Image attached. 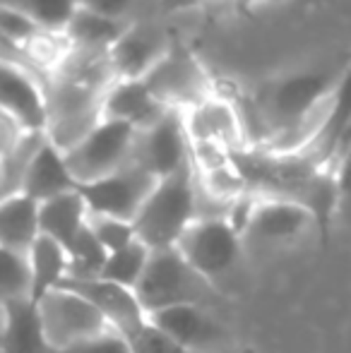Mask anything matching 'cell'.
Here are the masks:
<instances>
[{
	"mask_svg": "<svg viewBox=\"0 0 351 353\" xmlns=\"http://www.w3.org/2000/svg\"><path fill=\"white\" fill-rule=\"evenodd\" d=\"M116 82L106 53H87L72 48L61 70L46 84L48 140L70 152L103 121V101Z\"/></svg>",
	"mask_w": 351,
	"mask_h": 353,
	"instance_id": "cell-1",
	"label": "cell"
},
{
	"mask_svg": "<svg viewBox=\"0 0 351 353\" xmlns=\"http://www.w3.org/2000/svg\"><path fill=\"white\" fill-rule=\"evenodd\" d=\"M197 221V173L195 166L166 176L157 183L142 212L132 221L135 233L150 250L176 248L185 231Z\"/></svg>",
	"mask_w": 351,
	"mask_h": 353,
	"instance_id": "cell-2",
	"label": "cell"
},
{
	"mask_svg": "<svg viewBox=\"0 0 351 353\" xmlns=\"http://www.w3.org/2000/svg\"><path fill=\"white\" fill-rule=\"evenodd\" d=\"M147 315H154L166 307L176 305H205L217 310L221 301V291L212 286L178 248L152 250L150 265L135 288Z\"/></svg>",
	"mask_w": 351,
	"mask_h": 353,
	"instance_id": "cell-3",
	"label": "cell"
},
{
	"mask_svg": "<svg viewBox=\"0 0 351 353\" xmlns=\"http://www.w3.org/2000/svg\"><path fill=\"white\" fill-rule=\"evenodd\" d=\"M178 252L221 293L248 255L243 236L226 219H197L178 241Z\"/></svg>",
	"mask_w": 351,
	"mask_h": 353,
	"instance_id": "cell-4",
	"label": "cell"
},
{
	"mask_svg": "<svg viewBox=\"0 0 351 353\" xmlns=\"http://www.w3.org/2000/svg\"><path fill=\"white\" fill-rule=\"evenodd\" d=\"M147 87L171 111H190L217 94L214 77L197 61V56L174 37L166 56L145 77Z\"/></svg>",
	"mask_w": 351,
	"mask_h": 353,
	"instance_id": "cell-5",
	"label": "cell"
},
{
	"mask_svg": "<svg viewBox=\"0 0 351 353\" xmlns=\"http://www.w3.org/2000/svg\"><path fill=\"white\" fill-rule=\"evenodd\" d=\"M313 228H318L313 212L303 205L279 197H260L255 202L243 236L245 252L250 255H272L277 250L296 245L303 241Z\"/></svg>",
	"mask_w": 351,
	"mask_h": 353,
	"instance_id": "cell-6",
	"label": "cell"
},
{
	"mask_svg": "<svg viewBox=\"0 0 351 353\" xmlns=\"http://www.w3.org/2000/svg\"><path fill=\"white\" fill-rule=\"evenodd\" d=\"M137 130L118 121H101L82 142L66 152L72 176L80 185L101 181L132 161Z\"/></svg>",
	"mask_w": 351,
	"mask_h": 353,
	"instance_id": "cell-7",
	"label": "cell"
},
{
	"mask_svg": "<svg viewBox=\"0 0 351 353\" xmlns=\"http://www.w3.org/2000/svg\"><path fill=\"white\" fill-rule=\"evenodd\" d=\"M46 339L56 351H66L111 330L106 317L85 296L61 286L37 303Z\"/></svg>",
	"mask_w": 351,
	"mask_h": 353,
	"instance_id": "cell-8",
	"label": "cell"
},
{
	"mask_svg": "<svg viewBox=\"0 0 351 353\" xmlns=\"http://www.w3.org/2000/svg\"><path fill=\"white\" fill-rule=\"evenodd\" d=\"M157 178L152 173L142 171L135 163H128L126 168L101 178V181L80 185L77 190L85 197L89 214L94 216H113L123 221H135L142 212L147 197L157 188Z\"/></svg>",
	"mask_w": 351,
	"mask_h": 353,
	"instance_id": "cell-9",
	"label": "cell"
},
{
	"mask_svg": "<svg viewBox=\"0 0 351 353\" xmlns=\"http://www.w3.org/2000/svg\"><path fill=\"white\" fill-rule=\"evenodd\" d=\"M157 181L183 171L192 163V144L181 111H171L157 125L137 132L132 161Z\"/></svg>",
	"mask_w": 351,
	"mask_h": 353,
	"instance_id": "cell-10",
	"label": "cell"
},
{
	"mask_svg": "<svg viewBox=\"0 0 351 353\" xmlns=\"http://www.w3.org/2000/svg\"><path fill=\"white\" fill-rule=\"evenodd\" d=\"M150 320L192 353H226L234 344L219 312L205 305L166 307L150 315Z\"/></svg>",
	"mask_w": 351,
	"mask_h": 353,
	"instance_id": "cell-11",
	"label": "cell"
},
{
	"mask_svg": "<svg viewBox=\"0 0 351 353\" xmlns=\"http://www.w3.org/2000/svg\"><path fill=\"white\" fill-rule=\"evenodd\" d=\"M0 113L12 118L27 132L48 130L46 82L14 63H3L0 70Z\"/></svg>",
	"mask_w": 351,
	"mask_h": 353,
	"instance_id": "cell-12",
	"label": "cell"
},
{
	"mask_svg": "<svg viewBox=\"0 0 351 353\" xmlns=\"http://www.w3.org/2000/svg\"><path fill=\"white\" fill-rule=\"evenodd\" d=\"M63 286L85 296L106 317L108 327L121 332L128 341L135 339L150 322V315L132 288L118 286L106 279H66Z\"/></svg>",
	"mask_w": 351,
	"mask_h": 353,
	"instance_id": "cell-13",
	"label": "cell"
},
{
	"mask_svg": "<svg viewBox=\"0 0 351 353\" xmlns=\"http://www.w3.org/2000/svg\"><path fill=\"white\" fill-rule=\"evenodd\" d=\"M174 37L166 34L159 24L130 22L113 51L108 53L116 79H145L154 65L166 56Z\"/></svg>",
	"mask_w": 351,
	"mask_h": 353,
	"instance_id": "cell-14",
	"label": "cell"
},
{
	"mask_svg": "<svg viewBox=\"0 0 351 353\" xmlns=\"http://www.w3.org/2000/svg\"><path fill=\"white\" fill-rule=\"evenodd\" d=\"M183 121H185V130L192 144H217V147H224L229 152H239V149L248 147L236 101H231V97L221 92H217L200 106L185 111Z\"/></svg>",
	"mask_w": 351,
	"mask_h": 353,
	"instance_id": "cell-15",
	"label": "cell"
},
{
	"mask_svg": "<svg viewBox=\"0 0 351 353\" xmlns=\"http://www.w3.org/2000/svg\"><path fill=\"white\" fill-rule=\"evenodd\" d=\"M169 113L171 108L152 94L145 79H116L103 101V121L126 123L137 132L157 125Z\"/></svg>",
	"mask_w": 351,
	"mask_h": 353,
	"instance_id": "cell-16",
	"label": "cell"
},
{
	"mask_svg": "<svg viewBox=\"0 0 351 353\" xmlns=\"http://www.w3.org/2000/svg\"><path fill=\"white\" fill-rule=\"evenodd\" d=\"M351 130V68L342 72L332 97H330V108L325 123L320 128L318 137L313 140L303 157H308L315 166L330 168L332 171L334 161L344 152V137Z\"/></svg>",
	"mask_w": 351,
	"mask_h": 353,
	"instance_id": "cell-17",
	"label": "cell"
},
{
	"mask_svg": "<svg viewBox=\"0 0 351 353\" xmlns=\"http://www.w3.org/2000/svg\"><path fill=\"white\" fill-rule=\"evenodd\" d=\"M0 353H58L46 339L34 301H0Z\"/></svg>",
	"mask_w": 351,
	"mask_h": 353,
	"instance_id": "cell-18",
	"label": "cell"
},
{
	"mask_svg": "<svg viewBox=\"0 0 351 353\" xmlns=\"http://www.w3.org/2000/svg\"><path fill=\"white\" fill-rule=\"evenodd\" d=\"M77 188H80V183L72 176L66 152L58 149L51 140H46V144L39 149L27 178H24L22 192L27 197H32V200H37L39 205H43V202L53 200V197L75 192Z\"/></svg>",
	"mask_w": 351,
	"mask_h": 353,
	"instance_id": "cell-19",
	"label": "cell"
},
{
	"mask_svg": "<svg viewBox=\"0 0 351 353\" xmlns=\"http://www.w3.org/2000/svg\"><path fill=\"white\" fill-rule=\"evenodd\" d=\"M41 238V205L24 192L0 202V248L29 255Z\"/></svg>",
	"mask_w": 351,
	"mask_h": 353,
	"instance_id": "cell-20",
	"label": "cell"
},
{
	"mask_svg": "<svg viewBox=\"0 0 351 353\" xmlns=\"http://www.w3.org/2000/svg\"><path fill=\"white\" fill-rule=\"evenodd\" d=\"M89 226V207L80 190L53 197L41 205V236L68 248Z\"/></svg>",
	"mask_w": 351,
	"mask_h": 353,
	"instance_id": "cell-21",
	"label": "cell"
},
{
	"mask_svg": "<svg viewBox=\"0 0 351 353\" xmlns=\"http://www.w3.org/2000/svg\"><path fill=\"white\" fill-rule=\"evenodd\" d=\"M128 27H130V19L108 17V14H101L97 10H89L85 5H80L70 27H68L66 37L77 51L106 53L108 56L113 51V46L118 43V39L126 34Z\"/></svg>",
	"mask_w": 351,
	"mask_h": 353,
	"instance_id": "cell-22",
	"label": "cell"
},
{
	"mask_svg": "<svg viewBox=\"0 0 351 353\" xmlns=\"http://www.w3.org/2000/svg\"><path fill=\"white\" fill-rule=\"evenodd\" d=\"M29 262H32V272H34V293H32L34 303H39L43 296L61 288L63 281L68 279V272H70L68 250L46 236H41L34 243L32 252H29Z\"/></svg>",
	"mask_w": 351,
	"mask_h": 353,
	"instance_id": "cell-23",
	"label": "cell"
},
{
	"mask_svg": "<svg viewBox=\"0 0 351 353\" xmlns=\"http://www.w3.org/2000/svg\"><path fill=\"white\" fill-rule=\"evenodd\" d=\"M46 132H24L12 149L0 154V192L3 197L19 195L39 149L46 144Z\"/></svg>",
	"mask_w": 351,
	"mask_h": 353,
	"instance_id": "cell-24",
	"label": "cell"
},
{
	"mask_svg": "<svg viewBox=\"0 0 351 353\" xmlns=\"http://www.w3.org/2000/svg\"><path fill=\"white\" fill-rule=\"evenodd\" d=\"M150 257H152V250L137 238L135 243H130V245L123 248V250L108 252V260H106V265H103V272L99 279L113 281V283H118V286H126L135 291L142 274H145L147 265H150Z\"/></svg>",
	"mask_w": 351,
	"mask_h": 353,
	"instance_id": "cell-25",
	"label": "cell"
},
{
	"mask_svg": "<svg viewBox=\"0 0 351 353\" xmlns=\"http://www.w3.org/2000/svg\"><path fill=\"white\" fill-rule=\"evenodd\" d=\"M68 257H70V272L68 279H99L103 272V265L108 260V252L97 241L92 228H85L75 243L68 248Z\"/></svg>",
	"mask_w": 351,
	"mask_h": 353,
	"instance_id": "cell-26",
	"label": "cell"
},
{
	"mask_svg": "<svg viewBox=\"0 0 351 353\" xmlns=\"http://www.w3.org/2000/svg\"><path fill=\"white\" fill-rule=\"evenodd\" d=\"M3 257V298L0 301H32L34 272L29 255L0 248Z\"/></svg>",
	"mask_w": 351,
	"mask_h": 353,
	"instance_id": "cell-27",
	"label": "cell"
},
{
	"mask_svg": "<svg viewBox=\"0 0 351 353\" xmlns=\"http://www.w3.org/2000/svg\"><path fill=\"white\" fill-rule=\"evenodd\" d=\"M80 5L82 0H27L22 8L37 19L43 32L66 34Z\"/></svg>",
	"mask_w": 351,
	"mask_h": 353,
	"instance_id": "cell-28",
	"label": "cell"
},
{
	"mask_svg": "<svg viewBox=\"0 0 351 353\" xmlns=\"http://www.w3.org/2000/svg\"><path fill=\"white\" fill-rule=\"evenodd\" d=\"M0 32H3V46L22 48L43 32L39 22L22 8V5L5 3L0 8Z\"/></svg>",
	"mask_w": 351,
	"mask_h": 353,
	"instance_id": "cell-29",
	"label": "cell"
},
{
	"mask_svg": "<svg viewBox=\"0 0 351 353\" xmlns=\"http://www.w3.org/2000/svg\"><path fill=\"white\" fill-rule=\"evenodd\" d=\"M89 228L97 236V241L103 245L106 252H116L128 248L130 243L137 241V233L132 221H123V219L113 216H94L89 214Z\"/></svg>",
	"mask_w": 351,
	"mask_h": 353,
	"instance_id": "cell-30",
	"label": "cell"
},
{
	"mask_svg": "<svg viewBox=\"0 0 351 353\" xmlns=\"http://www.w3.org/2000/svg\"><path fill=\"white\" fill-rule=\"evenodd\" d=\"M132 353H192L188 351L183 344H178L174 336H169L164 330L154 325V322H147L145 330L130 341Z\"/></svg>",
	"mask_w": 351,
	"mask_h": 353,
	"instance_id": "cell-31",
	"label": "cell"
},
{
	"mask_svg": "<svg viewBox=\"0 0 351 353\" xmlns=\"http://www.w3.org/2000/svg\"><path fill=\"white\" fill-rule=\"evenodd\" d=\"M58 353H132V346L121 332L106 330L103 334L92 336V339L82 341V344L70 346V349Z\"/></svg>",
	"mask_w": 351,
	"mask_h": 353,
	"instance_id": "cell-32",
	"label": "cell"
},
{
	"mask_svg": "<svg viewBox=\"0 0 351 353\" xmlns=\"http://www.w3.org/2000/svg\"><path fill=\"white\" fill-rule=\"evenodd\" d=\"M137 0H82V5L89 10H97L101 14L116 19H128V12L135 8Z\"/></svg>",
	"mask_w": 351,
	"mask_h": 353,
	"instance_id": "cell-33",
	"label": "cell"
},
{
	"mask_svg": "<svg viewBox=\"0 0 351 353\" xmlns=\"http://www.w3.org/2000/svg\"><path fill=\"white\" fill-rule=\"evenodd\" d=\"M334 181H337V190L342 197H351V147L339 154V159L332 166Z\"/></svg>",
	"mask_w": 351,
	"mask_h": 353,
	"instance_id": "cell-34",
	"label": "cell"
},
{
	"mask_svg": "<svg viewBox=\"0 0 351 353\" xmlns=\"http://www.w3.org/2000/svg\"><path fill=\"white\" fill-rule=\"evenodd\" d=\"M265 3H274V0H236L234 8L239 10V12H250V10H255L258 5H265Z\"/></svg>",
	"mask_w": 351,
	"mask_h": 353,
	"instance_id": "cell-35",
	"label": "cell"
},
{
	"mask_svg": "<svg viewBox=\"0 0 351 353\" xmlns=\"http://www.w3.org/2000/svg\"><path fill=\"white\" fill-rule=\"evenodd\" d=\"M200 3H229V5H236V0H200Z\"/></svg>",
	"mask_w": 351,
	"mask_h": 353,
	"instance_id": "cell-36",
	"label": "cell"
},
{
	"mask_svg": "<svg viewBox=\"0 0 351 353\" xmlns=\"http://www.w3.org/2000/svg\"><path fill=\"white\" fill-rule=\"evenodd\" d=\"M305 3H315V0H305Z\"/></svg>",
	"mask_w": 351,
	"mask_h": 353,
	"instance_id": "cell-37",
	"label": "cell"
},
{
	"mask_svg": "<svg viewBox=\"0 0 351 353\" xmlns=\"http://www.w3.org/2000/svg\"><path fill=\"white\" fill-rule=\"evenodd\" d=\"M226 353H234V351H226Z\"/></svg>",
	"mask_w": 351,
	"mask_h": 353,
	"instance_id": "cell-38",
	"label": "cell"
}]
</instances>
